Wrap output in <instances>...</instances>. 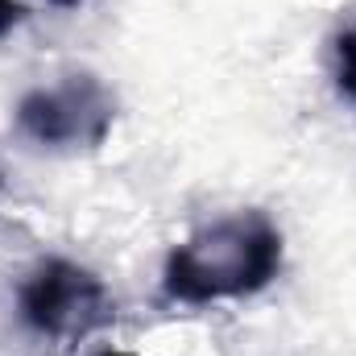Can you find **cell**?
Instances as JSON below:
<instances>
[{
  "label": "cell",
  "mask_w": 356,
  "mask_h": 356,
  "mask_svg": "<svg viewBox=\"0 0 356 356\" xmlns=\"http://www.w3.org/2000/svg\"><path fill=\"white\" fill-rule=\"evenodd\" d=\"M282 269V232L266 211H236L191 241H182L166 257L162 290L186 307H207L224 298H249L266 290Z\"/></svg>",
  "instance_id": "cell-1"
},
{
  "label": "cell",
  "mask_w": 356,
  "mask_h": 356,
  "mask_svg": "<svg viewBox=\"0 0 356 356\" xmlns=\"http://www.w3.org/2000/svg\"><path fill=\"white\" fill-rule=\"evenodd\" d=\"M17 315L50 344H79L116 319V298L91 269L67 257H46L25 273L17 290Z\"/></svg>",
  "instance_id": "cell-2"
},
{
  "label": "cell",
  "mask_w": 356,
  "mask_h": 356,
  "mask_svg": "<svg viewBox=\"0 0 356 356\" xmlns=\"http://www.w3.org/2000/svg\"><path fill=\"white\" fill-rule=\"evenodd\" d=\"M17 133L42 149H95L116 124V95L99 75H63L50 88H33L17 104Z\"/></svg>",
  "instance_id": "cell-3"
},
{
  "label": "cell",
  "mask_w": 356,
  "mask_h": 356,
  "mask_svg": "<svg viewBox=\"0 0 356 356\" xmlns=\"http://www.w3.org/2000/svg\"><path fill=\"white\" fill-rule=\"evenodd\" d=\"M332 54H336V88H340V95H348L356 104V29L336 33Z\"/></svg>",
  "instance_id": "cell-4"
},
{
  "label": "cell",
  "mask_w": 356,
  "mask_h": 356,
  "mask_svg": "<svg viewBox=\"0 0 356 356\" xmlns=\"http://www.w3.org/2000/svg\"><path fill=\"white\" fill-rule=\"evenodd\" d=\"M21 17H25V8H21L17 0H0V38L13 33V29L21 25Z\"/></svg>",
  "instance_id": "cell-5"
},
{
  "label": "cell",
  "mask_w": 356,
  "mask_h": 356,
  "mask_svg": "<svg viewBox=\"0 0 356 356\" xmlns=\"http://www.w3.org/2000/svg\"><path fill=\"white\" fill-rule=\"evenodd\" d=\"M50 4H58V8H75V4H83V0H50Z\"/></svg>",
  "instance_id": "cell-6"
},
{
  "label": "cell",
  "mask_w": 356,
  "mask_h": 356,
  "mask_svg": "<svg viewBox=\"0 0 356 356\" xmlns=\"http://www.w3.org/2000/svg\"><path fill=\"white\" fill-rule=\"evenodd\" d=\"M99 356H137V353H116V348H108V353H99Z\"/></svg>",
  "instance_id": "cell-7"
}]
</instances>
